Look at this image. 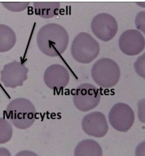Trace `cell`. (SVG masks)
Instances as JSON below:
<instances>
[{
	"label": "cell",
	"instance_id": "obj_7",
	"mask_svg": "<svg viewBox=\"0 0 145 156\" xmlns=\"http://www.w3.org/2000/svg\"><path fill=\"white\" fill-rule=\"evenodd\" d=\"M90 28L97 38L104 42H108L116 35L118 23L113 16L108 13H100L92 19Z\"/></svg>",
	"mask_w": 145,
	"mask_h": 156
},
{
	"label": "cell",
	"instance_id": "obj_6",
	"mask_svg": "<svg viewBox=\"0 0 145 156\" xmlns=\"http://www.w3.org/2000/svg\"><path fill=\"white\" fill-rule=\"evenodd\" d=\"M108 119L111 126L115 130L126 133L133 127L135 115L133 109L127 104L118 102L110 109Z\"/></svg>",
	"mask_w": 145,
	"mask_h": 156
},
{
	"label": "cell",
	"instance_id": "obj_1",
	"mask_svg": "<svg viewBox=\"0 0 145 156\" xmlns=\"http://www.w3.org/2000/svg\"><path fill=\"white\" fill-rule=\"evenodd\" d=\"M69 37L62 26L57 23L44 25L39 30L36 42L39 49L50 57H57L66 50Z\"/></svg>",
	"mask_w": 145,
	"mask_h": 156
},
{
	"label": "cell",
	"instance_id": "obj_4",
	"mask_svg": "<svg viewBox=\"0 0 145 156\" xmlns=\"http://www.w3.org/2000/svg\"><path fill=\"white\" fill-rule=\"evenodd\" d=\"M71 53L74 60L78 63L88 64L94 61L99 54V44L89 34L81 32L72 41Z\"/></svg>",
	"mask_w": 145,
	"mask_h": 156
},
{
	"label": "cell",
	"instance_id": "obj_20",
	"mask_svg": "<svg viewBox=\"0 0 145 156\" xmlns=\"http://www.w3.org/2000/svg\"><path fill=\"white\" fill-rule=\"evenodd\" d=\"M136 155L138 156H144V141L138 145L136 148Z\"/></svg>",
	"mask_w": 145,
	"mask_h": 156
},
{
	"label": "cell",
	"instance_id": "obj_3",
	"mask_svg": "<svg viewBox=\"0 0 145 156\" xmlns=\"http://www.w3.org/2000/svg\"><path fill=\"white\" fill-rule=\"evenodd\" d=\"M91 75L98 86L103 88H110L119 81L121 72L116 62L108 58H102L93 65Z\"/></svg>",
	"mask_w": 145,
	"mask_h": 156
},
{
	"label": "cell",
	"instance_id": "obj_10",
	"mask_svg": "<svg viewBox=\"0 0 145 156\" xmlns=\"http://www.w3.org/2000/svg\"><path fill=\"white\" fill-rule=\"evenodd\" d=\"M82 127L85 134L98 138L106 136L109 129L106 116L99 112H91L85 115L82 121Z\"/></svg>",
	"mask_w": 145,
	"mask_h": 156
},
{
	"label": "cell",
	"instance_id": "obj_12",
	"mask_svg": "<svg viewBox=\"0 0 145 156\" xmlns=\"http://www.w3.org/2000/svg\"><path fill=\"white\" fill-rule=\"evenodd\" d=\"M74 155L75 156H102L103 150L97 141L86 139L78 143L75 147Z\"/></svg>",
	"mask_w": 145,
	"mask_h": 156
},
{
	"label": "cell",
	"instance_id": "obj_8",
	"mask_svg": "<svg viewBox=\"0 0 145 156\" xmlns=\"http://www.w3.org/2000/svg\"><path fill=\"white\" fill-rule=\"evenodd\" d=\"M28 69L21 62L13 61L6 64L1 71V81L6 88L22 87L28 79Z\"/></svg>",
	"mask_w": 145,
	"mask_h": 156
},
{
	"label": "cell",
	"instance_id": "obj_19",
	"mask_svg": "<svg viewBox=\"0 0 145 156\" xmlns=\"http://www.w3.org/2000/svg\"><path fill=\"white\" fill-rule=\"evenodd\" d=\"M145 101L144 98L140 100L137 104L138 106V118L141 122L144 123L145 122V113H144V107H145Z\"/></svg>",
	"mask_w": 145,
	"mask_h": 156
},
{
	"label": "cell",
	"instance_id": "obj_9",
	"mask_svg": "<svg viewBox=\"0 0 145 156\" xmlns=\"http://www.w3.org/2000/svg\"><path fill=\"white\" fill-rule=\"evenodd\" d=\"M118 45L123 54L127 56L137 55L144 49V37L140 31L127 30L120 35Z\"/></svg>",
	"mask_w": 145,
	"mask_h": 156
},
{
	"label": "cell",
	"instance_id": "obj_18",
	"mask_svg": "<svg viewBox=\"0 0 145 156\" xmlns=\"http://www.w3.org/2000/svg\"><path fill=\"white\" fill-rule=\"evenodd\" d=\"M135 24L137 29L143 34L145 33V11L140 12L135 19Z\"/></svg>",
	"mask_w": 145,
	"mask_h": 156
},
{
	"label": "cell",
	"instance_id": "obj_16",
	"mask_svg": "<svg viewBox=\"0 0 145 156\" xmlns=\"http://www.w3.org/2000/svg\"><path fill=\"white\" fill-rule=\"evenodd\" d=\"M29 2H4L3 6L8 10L13 12H20L27 9Z\"/></svg>",
	"mask_w": 145,
	"mask_h": 156
},
{
	"label": "cell",
	"instance_id": "obj_15",
	"mask_svg": "<svg viewBox=\"0 0 145 156\" xmlns=\"http://www.w3.org/2000/svg\"><path fill=\"white\" fill-rule=\"evenodd\" d=\"M13 127L12 123L3 118H0V144H5L12 139Z\"/></svg>",
	"mask_w": 145,
	"mask_h": 156
},
{
	"label": "cell",
	"instance_id": "obj_5",
	"mask_svg": "<svg viewBox=\"0 0 145 156\" xmlns=\"http://www.w3.org/2000/svg\"><path fill=\"white\" fill-rule=\"evenodd\" d=\"M72 101L80 112H89L96 108L101 101L99 90L90 83H82L76 89Z\"/></svg>",
	"mask_w": 145,
	"mask_h": 156
},
{
	"label": "cell",
	"instance_id": "obj_17",
	"mask_svg": "<svg viewBox=\"0 0 145 156\" xmlns=\"http://www.w3.org/2000/svg\"><path fill=\"white\" fill-rule=\"evenodd\" d=\"M134 67L136 73L143 79L145 77V54L143 53L135 62Z\"/></svg>",
	"mask_w": 145,
	"mask_h": 156
},
{
	"label": "cell",
	"instance_id": "obj_2",
	"mask_svg": "<svg viewBox=\"0 0 145 156\" xmlns=\"http://www.w3.org/2000/svg\"><path fill=\"white\" fill-rule=\"evenodd\" d=\"M6 113L10 122L19 129H29L36 120V110L34 105L23 97L16 98L9 102Z\"/></svg>",
	"mask_w": 145,
	"mask_h": 156
},
{
	"label": "cell",
	"instance_id": "obj_21",
	"mask_svg": "<svg viewBox=\"0 0 145 156\" xmlns=\"http://www.w3.org/2000/svg\"><path fill=\"white\" fill-rule=\"evenodd\" d=\"M17 156L19 155H22V156H36L37 154H35V152H32L31 151H22L21 152H19L16 154Z\"/></svg>",
	"mask_w": 145,
	"mask_h": 156
},
{
	"label": "cell",
	"instance_id": "obj_13",
	"mask_svg": "<svg viewBox=\"0 0 145 156\" xmlns=\"http://www.w3.org/2000/svg\"><path fill=\"white\" fill-rule=\"evenodd\" d=\"M16 42L15 31L8 26L0 24V53L10 51L15 46Z\"/></svg>",
	"mask_w": 145,
	"mask_h": 156
},
{
	"label": "cell",
	"instance_id": "obj_14",
	"mask_svg": "<svg viewBox=\"0 0 145 156\" xmlns=\"http://www.w3.org/2000/svg\"><path fill=\"white\" fill-rule=\"evenodd\" d=\"M61 4L59 2H34L35 14L43 19H51L59 14Z\"/></svg>",
	"mask_w": 145,
	"mask_h": 156
},
{
	"label": "cell",
	"instance_id": "obj_11",
	"mask_svg": "<svg viewBox=\"0 0 145 156\" xmlns=\"http://www.w3.org/2000/svg\"><path fill=\"white\" fill-rule=\"evenodd\" d=\"M43 80L47 87L59 92L67 87L70 81V75L64 66L60 64H53L45 70Z\"/></svg>",
	"mask_w": 145,
	"mask_h": 156
},
{
	"label": "cell",
	"instance_id": "obj_22",
	"mask_svg": "<svg viewBox=\"0 0 145 156\" xmlns=\"http://www.w3.org/2000/svg\"><path fill=\"white\" fill-rule=\"evenodd\" d=\"M11 154L8 149L3 147H0V156H10Z\"/></svg>",
	"mask_w": 145,
	"mask_h": 156
}]
</instances>
